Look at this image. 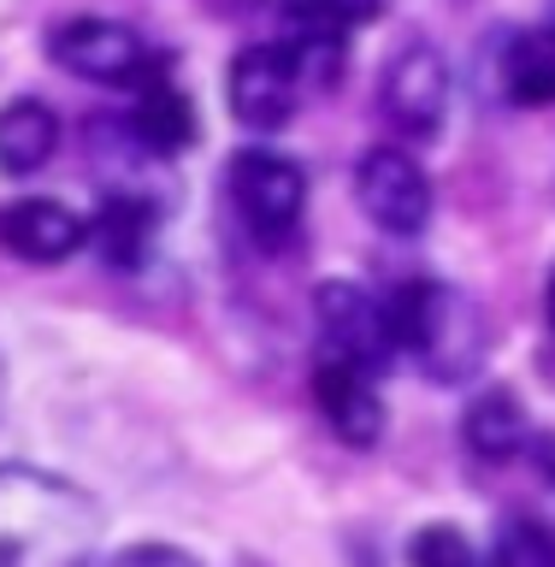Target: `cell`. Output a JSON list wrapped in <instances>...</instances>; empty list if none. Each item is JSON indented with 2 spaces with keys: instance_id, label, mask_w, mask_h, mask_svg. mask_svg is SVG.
<instances>
[{
  "instance_id": "13",
  "label": "cell",
  "mask_w": 555,
  "mask_h": 567,
  "mask_svg": "<svg viewBox=\"0 0 555 567\" xmlns=\"http://www.w3.org/2000/svg\"><path fill=\"white\" fill-rule=\"evenodd\" d=\"M89 243V219L53 195H18L0 207V248L24 266H60Z\"/></svg>"
},
{
  "instance_id": "3",
  "label": "cell",
  "mask_w": 555,
  "mask_h": 567,
  "mask_svg": "<svg viewBox=\"0 0 555 567\" xmlns=\"http://www.w3.org/2000/svg\"><path fill=\"white\" fill-rule=\"evenodd\" d=\"M48 60L65 71V78H83V83H101V89H136L172 71V53L154 48L142 30L119 24V18H65L53 24L48 35Z\"/></svg>"
},
{
  "instance_id": "21",
  "label": "cell",
  "mask_w": 555,
  "mask_h": 567,
  "mask_svg": "<svg viewBox=\"0 0 555 567\" xmlns=\"http://www.w3.org/2000/svg\"><path fill=\"white\" fill-rule=\"evenodd\" d=\"M331 7L343 12L349 24H372V18H384V7H390V0H331Z\"/></svg>"
},
{
  "instance_id": "8",
  "label": "cell",
  "mask_w": 555,
  "mask_h": 567,
  "mask_svg": "<svg viewBox=\"0 0 555 567\" xmlns=\"http://www.w3.org/2000/svg\"><path fill=\"white\" fill-rule=\"evenodd\" d=\"M479 83L503 106H555V30H491L479 48Z\"/></svg>"
},
{
  "instance_id": "16",
  "label": "cell",
  "mask_w": 555,
  "mask_h": 567,
  "mask_svg": "<svg viewBox=\"0 0 555 567\" xmlns=\"http://www.w3.org/2000/svg\"><path fill=\"white\" fill-rule=\"evenodd\" d=\"M526 437H532L526 402L514 396L508 384H485L467 402V414H461V443H467L479 461H514L526 450Z\"/></svg>"
},
{
  "instance_id": "4",
  "label": "cell",
  "mask_w": 555,
  "mask_h": 567,
  "mask_svg": "<svg viewBox=\"0 0 555 567\" xmlns=\"http://www.w3.org/2000/svg\"><path fill=\"white\" fill-rule=\"evenodd\" d=\"M225 189L243 230L260 248H290L308 219V172L278 148H243L225 166Z\"/></svg>"
},
{
  "instance_id": "18",
  "label": "cell",
  "mask_w": 555,
  "mask_h": 567,
  "mask_svg": "<svg viewBox=\"0 0 555 567\" xmlns=\"http://www.w3.org/2000/svg\"><path fill=\"white\" fill-rule=\"evenodd\" d=\"M485 567H555V526L538 514H503Z\"/></svg>"
},
{
  "instance_id": "6",
  "label": "cell",
  "mask_w": 555,
  "mask_h": 567,
  "mask_svg": "<svg viewBox=\"0 0 555 567\" xmlns=\"http://www.w3.org/2000/svg\"><path fill=\"white\" fill-rule=\"evenodd\" d=\"M379 118L402 142H438L443 136V118H450V60L438 53V42L408 35V42L384 60Z\"/></svg>"
},
{
  "instance_id": "9",
  "label": "cell",
  "mask_w": 555,
  "mask_h": 567,
  "mask_svg": "<svg viewBox=\"0 0 555 567\" xmlns=\"http://www.w3.org/2000/svg\"><path fill=\"white\" fill-rule=\"evenodd\" d=\"M349 35H354V24L331 0H284L273 48L296 65L301 89H337L349 71Z\"/></svg>"
},
{
  "instance_id": "7",
  "label": "cell",
  "mask_w": 555,
  "mask_h": 567,
  "mask_svg": "<svg viewBox=\"0 0 555 567\" xmlns=\"http://www.w3.org/2000/svg\"><path fill=\"white\" fill-rule=\"evenodd\" d=\"M354 202L390 237H420L432 225V177L408 148H367L354 159Z\"/></svg>"
},
{
  "instance_id": "12",
  "label": "cell",
  "mask_w": 555,
  "mask_h": 567,
  "mask_svg": "<svg viewBox=\"0 0 555 567\" xmlns=\"http://www.w3.org/2000/svg\"><path fill=\"white\" fill-rule=\"evenodd\" d=\"M314 408H319V420L331 425V437L349 443V450L384 443L390 408H384L379 379H367L361 367L331 361V354H314Z\"/></svg>"
},
{
  "instance_id": "19",
  "label": "cell",
  "mask_w": 555,
  "mask_h": 567,
  "mask_svg": "<svg viewBox=\"0 0 555 567\" xmlns=\"http://www.w3.org/2000/svg\"><path fill=\"white\" fill-rule=\"evenodd\" d=\"M402 567H485V561H479L473 538L455 520H425L420 532H408Z\"/></svg>"
},
{
  "instance_id": "17",
  "label": "cell",
  "mask_w": 555,
  "mask_h": 567,
  "mask_svg": "<svg viewBox=\"0 0 555 567\" xmlns=\"http://www.w3.org/2000/svg\"><path fill=\"white\" fill-rule=\"evenodd\" d=\"M60 154V113L35 95H18L0 106V172L7 177H35Z\"/></svg>"
},
{
  "instance_id": "14",
  "label": "cell",
  "mask_w": 555,
  "mask_h": 567,
  "mask_svg": "<svg viewBox=\"0 0 555 567\" xmlns=\"http://www.w3.org/2000/svg\"><path fill=\"white\" fill-rule=\"evenodd\" d=\"M160 219H166V213L148 207V202H131V195H101L95 219H89V248H95L101 266H113V272H142L148 255H154Z\"/></svg>"
},
{
  "instance_id": "15",
  "label": "cell",
  "mask_w": 555,
  "mask_h": 567,
  "mask_svg": "<svg viewBox=\"0 0 555 567\" xmlns=\"http://www.w3.org/2000/svg\"><path fill=\"white\" fill-rule=\"evenodd\" d=\"M124 124H131L160 159H177V154L195 148V106H189L184 89L172 83V71H160V78L131 89V113H124Z\"/></svg>"
},
{
  "instance_id": "22",
  "label": "cell",
  "mask_w": 555,
  "mask_h": 567,
  "mask_svg": "<svg viewBox=\"0 0 555 567\" xmlns=\"http://www.w3.org/2000/svg\"><path fill=\"white\" fill-rule=\"evenodd\" d=\"M219 12H260V7H284V0H213Z\"/></svg>"
},
{
  "instance_id": "26",
  "label": "cell",
  "mask_w": 555,
  "mask_h": 567,
  "mask_svg": "<svg viewBox=\"0 0 555 567\" xmlns=\"http://www.w3.org/2000/svg\"><path fill=\"white\" fill-rule=\"evenodd\" d=\"M243 567H260V561H243Z\"/></svg>"
},
{
  "instance_id": "2",
  "label": "cell",
  "mask_w": 555,
  "mask_h": 567,
  "mask_svg": "<svg viewBox=\"0 0 555 567\" xmlns=\"http://www.w3.org/2000/svg\"><path fill=\"white\" fill-rule=\"evenodd\" d=\"M397 354H408L432 384H467L485 372L491 354V319L485 308L443 278H402L384 296Z\"/></svg>"
},
{
  "instance_id": "10",
  "label": "cell",
  "mask_w": 555,
  "mask_h": 567,
  "mask_svg": "<svg viewBox=\"0 0 555 567\" xmlns=\"http://www.w3.org/2000/svg\"><path fill=\"white\" fill-rule=\"evenodd\" d=\"M83 148L89 159H95V172H101V195H131V202H148L166 213L172 202V159H160L148 142H142L131 124H124V113H101V118H89L83 124Z\"/></svg>"
},
{
  "instance_id": "1",
  "label": "cell",
  "mask_w": 555,
  "mask_h": 567,
  "mask_svg": "<svg viewBox=\"0 0 555 567\" xmlns=\"http://www.w3.org/2000/svg\"><path fill=\"white\" fill-rule=\"evenodd\" d=\"M101 532L106 508L78 478L0 461V567H89Z\"/></svg>"
},
{
  "instance_id": "25",
  "label": "cell",
  "mask_w": 555,
  "mask_h": 567,
  "mask_svg": "<svg viewBox=\"0 0 555 567\" xmlns=\"http://www.w3.org/2000/svg\"><path fill=\"white\" fill-rule=\"evenodd\" d=\"M0 402H7V361H0Z\"/></svg>"
},
{
  "instance_id": "23",
  "label": "cell",
  "mask_w": 555,
  "mask_h": 567,
  "mask_svg": "<svg viewBox=\"0 0 555 567\" xmlns=\"http://www.w3.org/2000/svg\"><path fill=\"white\" fill-rule=\"evenodd\" d=\"M544 326L555 337V266H549V278H544Z\"/></svg>"
},
{
  "instance_id": "11",
  "label": "cell",
  "mask_w": 555,
  "mask_h": 567,
  "mask_svg": "<svg viewBox=\"0 0 555 567\" xmlns=\"http://www.w3.org/2000/svg\"><path fill=\"white\" fill-rule=\"evenodd\" d=\"M225 95H230V113H237L243 131L273 136V131H284V124L296 118L301 78H296V65L284 60L273 42H255V48H243L237 60H230Z\"/></svg>"
},
{
  "instance_id": "5",
  "label": "cell",
  "mask_w": 555,
  "mask_h": 567,
  "mask_svg": "<svg viewBox=\"0 0 555 567\" xmlns=\"http://www.w3.org/2000/svg\"><path fill=\"white\" fill-rule=\"evenodd\" d=\"M314 326H319V354L361 367L367 379H384L397 361V337H390V308L354 278H326L314 290Z\"/></svg>"
},
{
  "instance_id": "20",
  "label": "cell",
  "mask_w": 555,
  "mask_h": 567,
  "mask_svg": "<svg viewBox=\"0 0 555 567\" xmlns=\"http://www.w3.org/2000/svg\"><path fill=\"white\" fill-rule=\"evenodd\" d=\"M89 567H202V561L189 549H172V544H131V549H113V556H101Z\"/></svg>"
},
{
  "instance_id": "24",
  "label": "cell",
  "mask_w": 555,
  "mask_h": 567,
  "mask_svg": "<svg viewBox=\"0 0 555 567\" xmlns=\"http://www.w3.org/2000/svg\"><path fill=\"white\" fill-rule=\"evenodd\" d=\"M538 461H544V473H549V485H555V443H544V450H538Z\"/></svg>"
}]
</instances>
